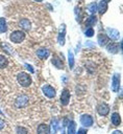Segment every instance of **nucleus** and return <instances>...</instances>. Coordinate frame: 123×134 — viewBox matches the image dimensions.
Wrapping results in <instances>:
<instances>
[{
	"instance_id": "1",
	"label": "nucleus",
	"mask_w": 123,
	"mask_h": 134,
	"mask_svg": "<svg viewBox=\"0 0 123 134\" xmlns=\"http://www.w3.org/2000/svg\"><path fill=\"white\" fill-rule=\"evenodd\" d=\"M17 80H18V83L23 87H28L31 84V77L26 72H20L17 75Z\"/></svg>"
},
{
	"instance_id": "2",
	"label": "nucleus",
	"mask_w": 123,
	"mask_h": 134,
	"mask_svg": "<svg viewBox=\"0 0 123 134\" xmlns=\"http://www.w3.org/2000/svg\"><path fill=\"white\" fill-rule=\"evenodd\" d=\"M9 39L14 43H21L25 39V32L22 30H15L10 34Z\"/></svg>"
},
{
	"instance_id": "3",
	"label": "nucleus",
	"mask_w": 123,
	"mask_h": 134,
	"mask_svg": "<svg viewBox=\"0 0 123 134\" xmlns=\"http://www.w3.org/2000/svg\"><path fill=\"white\" fill-rule=\"evenodd\" d=\"M42 91L49 98H53L55 96V89L50 85H44L42 87Z\"/></svg>"
},
{
	"instance_id": "4",
	"label": "nucleus",
	"mask_w": 123,
	"mask_h": 134,
	"mask_svg": "<svg viewBox=\"0 0 123 134\" xmlns=\"http://www.w3.org/2000/svg\"><path fill=\"white\" fill-rule=\"evenodd\" d=\"M28 104V97L24 94H21L19 95L17 98H16V102H15V105L17 108H23L25 107L26 105Z\"/></svg>"
},
{
	"instance_id": "5",
	"label": "nucleus",
	"mask_w": 123,
	"mask_h": 134,
	"mask_svg": "<svg viewBox=\"0 0 123 134\" xmlns=\"http://www.w3.org/2000/svg\"><path fill=\"white\" fill-rule=\"evenodd\" d=\"M65 38H66V25L65 24H62L59 26V29H58V36H57V41L60 45H64L65 44Z\"/></svg>"
},
{
	"instance_id": "6",
	"label": "nucleus",
	"mask_w": 123,
	"mask_h": 134,
	"mask_svg": "<svg viewBox=\"0 0 123 134\" xmlns=\"http://www.w3.org/2000/svg\"><path fill=\"white\" fill-rule=\"evenodd\" d=\"M80 122L84 127H91L93 125V117L89 114H83L80 117Z\"/></svg>"
},
{
	"instance_id": "7",
	"label": "nucleus",
	"mask_w": 123,
	"mask_h": 134,
	"mask_svg": "<svg viewBox=\"0 0 123 134\" xmlns=\"http://www.w3.org/2000/svg\"><path fill=\"white\" fill-rule=\"evenodd\" d=\"M108 111H109V107H108V105L105 104V103H102V104H100V105L97 107V112H98V114L101 115V116L107 115Z\"/></svg>"
},
{
	"instance_id": "8",
	"label": "nucleus",
	"mask_w": 123,
	"mask_h": 134,
	"mask_svg": "<svg viewBox=\"0 0 123 134\" xmlns=\"http://www.w3.org/2000/svg\"><path fill=\"white\" fill-rule=\"evenodd\" d=\"M119 87H120V74L116 73L114 76H113V84H112V89L114 92H118L119 90Z\"/></svg>"
},
{
	"instance_id": "9",
	"label": "nucleus",
	"mask_w": 123,
	"mask_h": 134,
	"mask_svg": "<svg viewBox=\"0 0 123 134\" xmlns=\"http://www.w3.org/2000/svg\"><path fill=\"white\" fill-rule=\"evenodd\" d=\"M69 100H70V92L68 89H64L60 95V102L64 106H67L69 104Z\"/></svg>"
},
{
	"instance_id": "10",
	"label": "nucleus",
	"mask_w": 123,
	"mask_h": 134,
	"mask_svg": "<svg viewBox=\"0 0 123 134\" xmlns=\"http://www.w3.org/2000/svg\"><path fill=\"white\" fill-rule=\"evenodd\" d=\"M38 134H50V127L46 124H41L36 129Z\"/></svg>"
},
{
	"instance_id": "11",
	"label": "nucleus",
	"mask_w": 123,
	"mask_h": 134,
	"mask_svg": "<svg viewBox=\"0 0 123 134\" xmlns=\"http://www.w3.org/2000/svg\"><path fill=\"white\" fill-rule=\"evenodd\" d=\"M19 26H20L22 29H24V30H29L30 27H31V23H30V21H29L28 19L24 18V19H21V20H20Z\"/></svg>"
},
{
	"instance_id": "12",
	"label": "nucleus",
	"mask_w": 123,
	"mask_h": 134,
	"mask_svg": "<svg viewBox=\"0 0 123 134\" xmlns=\"http://www.w3.org/2000/svg\"><path fill=\"white\" fill-rule=\"evenodd\" d=\"M109 42V38L104 35V34H99L98 35V43L100 46H104V45H107Z\"/></svg>"
},
{
	"instance_id": "13",
	"label": "nucleus",
	"mask_w": 123,
	"mask_h": 134,
	"mask_svg": "<svg viewBox=\"0 0 123 134\" xmlns=\"http://www.w3.org/2000/svg\"><path fill=\"white\" fill-rule=\"evenodd\" d=\"M107 8H108L107 3H106V2H104L103 0H101V1L99 2V4L97 5V12H99V14H100V15H103V14L107 10Z\"/></svg>"
},
{
	"instance_id": "14",
	"label": "nucleus",
	"mask_w": 123,
	"mask_h": 134,
	"mask_svg": "<svg viewBox=\"0 0 123 134\" xmlns=\"http://www.w3.org/2000/svg\"><path fill=\"white\" fill-rule=\"evenodd\" d=\"M49 54H50V52L46 48H40V49L36 50V55L40 59H47L49 57Z\"/></svg>"
},
{
	"instance_id": "15",
	"label": "nucleus",
	"mask_w": 123,
	"mask_h": 134,
	"mask_svg": "<svg viewBox=\"0 0 123 134\" xmlns=\"http://www.w3.org/2000/svg\"><path fill=\"white\" fill-rule=\"evenodd\" d=\"M107 37L113 40H117L119 38V31L115 28H107Z\"/></svg>"
},
{
	"instance_id": "16",
	"label": "nucleus",
	"mask_w": 123,
	"mask_h": 134,
	"mask_svg": "<svg viewBox=\"0 0 123 134\" xmlns=\"http://www.w3.org/2000/svg\"><path fill=\"white\" fill-rule=\"evenodd\" d=\"M110 120H112V124L114 126H119L121 124V117H120V114L115 112L112 114V117H110Z\"/></svg>"
},
{
	"instance_id": "17",
	"label": "nucleus",
	"mask_w": 123,
	"mask_h": 134,
	"mask_svg": "<svg viewBox=\"0 0 123 134\" xmlns=\"http://www.w3.org/2000/svg\"><path fill=\"white\" fill-rule=\"evenodd\" d=\"M106 49L109 51V52H112V53H117L118 52V46H117V44L116 43H108L107 44V46H106Z\"/></svg>"
},
{
	"instance_id": "18",
	"label": "nucleus",
	"mask_w": 123,
	"mask_h": 134,
	"mask_svg": "<svg viewBox=\"0 0 123 134\" xmlns=\"http://www.w3.org/2000/svg\"><path fill=\"white\" fill-rule=\"evenodd\" d=\"M50 130H52V134H55L58 130V120L56 118H53L51 120V127H50Z\"/></svg>"
},
{
	"instance_id": "19",
	"label": "nucleus",
	"mask_w": 123,
	"mask_h": 134,
	"mask_svg": "<svg viewBox=\"0 0 123 134\" xmlns=\"http://www.w3.org/2000/svg\"><path fill=\"white\" fill-rule=\"evenodd\" d=\"M7 31V24L6 20L4 18H0V34L6 32Z\"/></svg>"
},
{
	"instance_id": "20",
	"label": "nucleus",
	"mask_w": 123,
	"mask_h": 134,
	"mask_svg": "<svg viewBox=\"0 0 123 134\" xmlns=\"http://www.w3.org/2000/svg\"><path fill=\"white\" fill-rule=\"evenodd\" d=\"M75 130H76V124H75V121H73V120L69 121V125H68V134H76L75 133Z\"/></svg>"
},
{
	"instance_id": "21",
	"label": "nucleus",
	"mask_w": 123,
	"mask_h": 134,
	"mask_svg": "<svg viewBox=\"0 0 123 134\" xmlns=\"http://www.w3.org/2000/svg\"><path fill=\"white\" fill-rule=\"evenodd\" d=\"M52 64L55 66V67H57L58 69H63L64 68V63L58 59V58H54V59H52Z\"/></svg>"
},
{
	"instance_id": "22",
	"label": "nucleus",
	"mask_w": 123,
	"mask_h": 134,
	"mask_svg": "<svg viewBox=\"0 0 123 134\" xmlns=\"http://www.w3.org/2000/svg\"><path fill=\"white\" fill-rule=\"evenodd\" d=\"M1 47H2V49H3L6 53L13 54V48H11V46H10L9 44H7V43H2V44H1Z\"/></svg>"
},
{
	"instance_id": "23",
	"label": "nucleus",
	"mask_w": 123,
	"mask_h": 134,
	"mask_svg": "<svg viewBox=\"0 0 123 134\" xmlns=\"http://www.w3.org/2000/svg\"><path fill=\"white\" fill-rule=\"evenodd\" d=\"M68 59H69V66L72 69L74 67V55H73V53H72L71 50L68 51Z\"/></svg>"
},
{
	"instance_id": "24",
	"label": "nucleus",
	"mask_w": 123,
	"mask_h": 134,
	"mask_svg": "<svg viewBox=\"0 0 123 134\" xmlns=\"http://www.w3.org/2000/svg\"><path fill=\"white\" fill-rule=\"evenodd\" d=\"M8 64V61L6 59V57L0 54V68H5Z\"/></svg>"
},
{
	"instance_id": "25",
	"label": "nucleus",
	"mask_w": 123,
	"mask_h": 134,
	"mask_svg": "<svg viewBox=\"0 0 123 134\" xmlns=\"http://www.w3.org/2000/svg\"><path fill=\"white\" fill-rule=\"evenodd\" d=\"M96 23V17L93 15V16H91L87 21H85V25H88V26H92V25H94Z\"/></svg>"
},
{
	"instance_id": "26",
	"label": "nucleus",
	"mask_w": 123,
	"mask_h": 134,
	"mask_svg": "<svg viewBox=\"0 0 123 134\" xmlns=\"http://www.w3.org/2000/svg\"><path fill=\"white\" fill-rule=\"evenodd\" d=\"M89 12H90L91 14H95V13L97 12V4H96L95 2H93V3H91V4L89 5Z\"/></svg>"
},
{
	"instance_id": "27",
	"label": "nucleus",
	"mask_w": 123,
	"mask_h": 134,
	"mask_svg": "<svg viewBox=\"0 0 123 134\" xmlns=\"http://www.w3.org/2000/svg\"><path fill=\"white\" fill-rule=\"evenodd\" d=\"M74 13H75V15H76V20H77L78 22H80V17H81V14H82V13H80V8H79L78 6H76V7L74 8Z\"/></svg>"
},
{
	"instance_id": "28",
	"label": "nucleus",
	"mask_w": 123,
	"mask_h": 134,
	"mask_svg": "<svg viewBox=\"0 0 123 134\" xmlns=\"http://www.w3.org/2000/svg\"><path fill=\"white\" fill-rule=\"evenodd\" d=\"M17 134H27V130L23 127H17Z\"/></svg>"
},
{
	"instance_id": "29",
	"label": "nucleus",
	"mask_w": 123,
	"mask_h": 134,
	"mask_svg": "<svg viewBox=\"0 0 123 134\" xmlns=\"http://www.w3.org/2000/svg\"><path fill=\"white\" fill-rule=\"evenodd\" d=\"M84 34H85V36H87V37H93V35H94V29L90 27V28H88V29L85 30V32H84Z\"/></svg>"
},
{
	"instance_id": "30",
	"label": "nucleus",
	"mask_w": 123,
	"mask_h": 134,
	"mask_svg": "<svg viewBox=\"0 0 123 134\" xmlns=\"http://www.w3.org/2000/svg\"><path fill=\"white\" fill-rule=\"evenodd\" d=\"M77 134H87V130H85V129H82V128H80V129L78 130Z\"/></svg>"
},
{
	"instance_id": "31",
	"label": "nucleus",
	"mask_w": 123,
	"mask_h": 134,
	"mask_svg": "<svg viewBox=\"0 0 123 134\" xmlns=\"http://www.w3.org/2000/svg\"><path fill=\"white\" fill-rule=\"evenodd\" d=\"M25 66L27 67V69H28L30 72H34V69L31 67V65H29V64H25Z\"/></svg>"
},
{
	"instance_id": "32",
	"label": "nucleus",
	"mask_w": 123,
	"mask_h": 134,
	"mask_svg": "<svg viewBox=\"0 0 123 134\" xmlns=\"http://www.w3.org/2000/svg\"><path fill=\"white\" fill-rule=\"evenodd\" d=\"M4 126H5V122H4V120L0 118V131H1V130L4 128Z\"/></svg>"
},
{
	"instance_id": "33",
	"label": "nucleus",
	"mask_w": 123,
	"mask_h": 134,
	"mask_svg": "<svg viewBox=\"0 0 123 134\" xmlns=\"http://www.w3.org/2000/svg\"><path fill=\"white\" fill-rule=\"evenodd\" d=\"M112 134H122V132H121L120 130H116V131H114Z\"/></svg>"
},
{
	"instance_id": "34",
	"label": "nucleus",
	"mask_w": 123,
	"mask_h": 134,
	"mask_svg": "<svg viewBox=\"0 0 123 134\" xmlns=\"http://www.w3.org/2000/svg\"><path fill=\"white\" fill-rule=\"evenodd\" d=\"M103 1H104V2H106V3H107V2H109V1H110V0H103Z\"/></svg>"
},
{
	"instance_id": "35",
	"label": "nucleus",
	"mask_w": 123,
	"mask_h": 134,
	"mask_svg": "<svg viewBox=\"0 0 123 134\" xmlns=\"http://www.w3.org/2000/svg\"><path fill=\"white\" fill-rule=\"evenodd\" d=\"M34 1H38V2H40V1H43V0H34Z\"/></svg>"
},
{
	"instance_id": "36",
	"label": "nucleus",
	"mask_w": 123,
	"mask_h": 134,
	"mask_svg": "<svg viewBox=\"0 0 123 134\" xmlns=\"http://www.w3.org/2000/svg\"><path fill=\"white\" fill-rule=\"evenodd\" d=\"M0 114H2V112H1V111H0Z\"/></svg>"
},
{
	"instance_id": "37",
	"label": "nucleus",
	"mask_w": 123,
	"mask_h": 134,
	"mask_svg": "<svg viewBox=\"0 0 123 134\" xmlns=\"http://www.w3.org/2000/svg\"><path fill=\"white\" fill-rule=\"evenodd\" d=\"M63 134H65V133H63Z\"/></svg>"
}]
</instances>
